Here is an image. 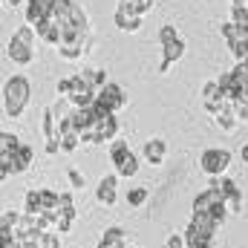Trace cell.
I'll return each instance as SVG.
<instances>
[{
  "label": "cell",
  "instance_id": "obj_1",
  "mask_svg": "<svg viewBox=\"0 0 248 248\" xmlns=\"http://www.w3.org/2000/svg\"><path fill=\"white\" fill-rule=\"evenodd\" d=\"M29 95H32V87L23 75H12L3 87V110L9 119H20L26 104H29Z\"/></svg>",
  "mask_w": 248,
  "mask_h": 248
},
{
  "label": "cell",
  "instance_id": "obj_2",
  "mask_svg": "<svg viewBox=\"0 0 248 248\" xmlns=\"http://www.w3.org/2000/svg\"><path fill=\"white\" fill-rule=\"evenodd\" d=\"M35 29L32 26H20L15 35H12V41H9V46H6V55L12 58V63H17V66H29V63L35 61Z\"/></svg>",
  "mask_w": 248,
  "mask_h": 248
},
{
  "label": "cell",
  "instance_id": "obj_3",
  "mask_svg": "<svg viewBox=\"0 0 248 248\" xmlns=\"http://www.w3.org/2000/svg\"><path fill=\"white\" fill-rule=\"evenodd\" d=\"M110 162L116 165V173L124 176V179H133L139 173V156L130 150V144L124 139H116L110 144Z\"/></svg>",
  "mask_w": 248,
  "mask_h": 248
},
{
  "label": "cell",
  "instance_id": "obj_4",
  "mask_svg": "<svg viewBox=\"0 0 248 248\" xmlns=\"http://www.w3.org/2000/svg\"><path fill=\"white\" fill-rule=\"evenodd\" d=\"M219 35L225 38V44H228L231 55L237 58V63L243 58H248V26H240V23L228 20V23L219 26Z\"/></svg>",
  "mask_w": 248,
  "mask_h": 248
},
{
  "label": "cell",
  "instance_id": "obj_5",
  "mask_svg": "<svg viewBox=\"0 0 248 248\" xmlns=\"http://www.w3.org/2000/svg\"><path fill=\"white\" fill-rule=\"evenodd\" d=\"M228 165H231V153H228L225 147H208V150H202V156H199V168H202L208 176H225Z\"/></svg>",
  "mask_w": 248,
  "mask_h": 248
},
{
  "label": "cell",
  "instance_id": "obj_6",
  "mask_svg": "<svg viewBox=\"0 0 248 248\" xmlns=\"http://www.w3.org/2000/svg\"><path fill=\"white\" fill-rule=\"evenodd\" d=\"M116 26L122 32H139L141 29V15L136 12V0H119V6H116Z\"/></svg>",
  "mask_w": 248,
  "mask_h": 248
},
{
  "label": "cell",
  "instance_id": "obj_7",
  "mask_svg": "<svg viewBox=\"0 0 248 248\" xmlns=\"http://www.w3.org/2000/svg\"><path fill=\"white\" fill-rule=\"evenodd\" d=\"M98 101H101V104L116 116V113H122L124 107H127V93H124V87H119V84H113V81H110V84L98 93Z\"/></svg>",
  "mask_w": 248,
  "mask_h": 248
},
{
  "label": "cell",
  "instance_id": "obj_8",
  "mask_svg": "<svg viewBox=\"0 0 248 248\" xmlns=\"http://www.w3.org/2000/svg\"><path fill=\"white\" fill-rule=\"evenodd\" d=\"M225 104H228V101H225V95H222V90H219V81H208V84L202 87V107H205L211 116H217Z\"/></svg>",
  "mask_w": 248,
  "mask_h": 248
},
{
  "label": "cell",
  "instance_id": "obj_9",
  "mask_svg": "<svg viewBox=\"0 0 248 248\" xmlns=\"http://www.w3.org/2000/svg\"><path fill=\"white\" fill-rule=\"evenodd\" d=\"M116 187H119V173L101 176V179H98V187H95V199H98L104 208H113V205H116V199H119Z\"/></svg>",
  "mask_w": 248,
  "mask_h": 248
},
{
  "label": "cell",
  "instance_id": "obj_10",
  "mask_svg": "<svg viewBox=\"0 0 248 248\" xmlns=\"http://www.w3.org/2000/svg\"><path fill=\"white\" fill-rule=\"evenodd\" d=\"M141 156H144V162L150 168H159L165 162V156H168V141L165 139H147L144 147H141Z\"/></svg>",
  "mask_w": 248,
  "mask_h": 248
},
{
  "label": "cell",
  "instance_id": "obj_11",
  "mask_svg": "<svg viewBox=\"0 0 248 248\" xmlns=\"http://www.w3.org/2000/svg\"><path fill=\"white\" fill-rule=\"evenodd\" d=\"M119 139V119L116 116H107V119H98L95 124V139H93V144H104V141H116Z\"/></svg>",
  "mask_w": 248,
  "mask_h": 248
},
{
  "label": "cell",
  "instance_id": "obj_12",
  "mask_svg": "<svg viewBox=\"0 0 248 248\" xmlns=\"http://www.w3.org/2000/svg\"><path fill=\"white\" fill-rule=\"evenodd\" d=\"M214 240H217V234H211V231H205V228H199L193 222L185 228L187 248H214Z\"/></svg>",
  "mask_w": 248,
  "mask_h": 248
},
{
  "label": "cell",
  "instance_id": "obj_13",
  "mask_svg": "<svg viewBox=\"0 0 248 248\" xmlns=\"http://www.w3.org/2000/svg\"><path fill=\"white\" fill-rule=\"evenodd\" d=\"M182 55H185V41H182V38L165 44V46H162V63H159V72H168L170 63H176Z\"/></svg>",
  "mask_w": 248,
  "mask_h": 248
},
{
  "label": "cell",
  "instance_id": "obj_14",
  "mask_svg": "<svg viewBox=\"0 0 248 248\" xmlns=\"http://www.w3.org/2000/svg\"><path fill=\"white\" fill-rule=\"evenodd\" d=\"M98 248H127V234H124V228H119V225L107 228V231L101 234V240H98Z\"/></svg>",
  "mask_w": 248,
  "mask_h": 248
},
{
  "label": "cell",
  "instance_id": "obj_15",
  "mask_svg": "<svg viewBox=\"0 0 248 248\" xmlns=\"http://www.w3.org/2000/svg\"><path fill=\"white\" fill-rule=\"evenodd\" d=\"M23 214H29V217H41V214H44V190H41V187H32V190L26 193Z\"/></svg>",
  "mask_w": 248,
  "mask_h": 248
},
{
  "label": "cell",
  "instance_id": "obj_16",
  "mask_svg": "<svg viewBox=\"0 0 248 248\" xmlns=\"http://www.w3.org/2000/svg\"><path fill=\"white\" fill-rule=\"evenodd\" d=\"M214 122L219 124V130H225V133H234L237 130V124H240V119H237V113H234V104H225L217 116H214Z\"/></svg>",
  "mask_w": 248,
  "mask_h": 248
},
{
  "label": "cell",
  "instance_id": "obj_17",
  "mask_svg": "<svg viewBox=\"0 0 248 248\" xmlns=\"http://www.w3.org/2000/svg\"><path fill=\"white\" fill-rule=\"evenodd\" d=\"M12 156H15V170H17V173H26V170L32 168V162H35V150H32L29 144H20L17 153H12Z\"/></svg>",
  "mask_w": 248,
  "mask_h": 248
},
{
  "label": "cell",
  "instance_id": "obj_18",
  "mask_svg": "<svg viewBox=\"0 0 248 248\" xmlns=\"http://www.w3.org/2000/svg\"><path fill=\"white\" fill-rule=\"evenodd\" d=\"M41 130H44V139H46V141H49V139H61V136H58V119H55L52 107H46V110H44V122H41Z\"/></svg>",
  "mask_w": 248,
  "mask_h": 248
},
{
  "label": "cell",
  "instance_id": "obj_19",
  "mask_svg": "<svg viewBox=\"0 0 248 248\" xmlns=\"http://www.w3.org/2000/svg\"><path fill=\"white\" fill-rule=\"evenodd\" d=\"M20 217H23L20 211H3V217H0V234H15Z\"/></svg>",
  "mask_w": 248,
  "mask_h": 248
},
{
  "label": "cell",
  "instance_id": "obj_20",
  "mask_svg": "<svg viewBox=\"0 0 248 248\" xmlns=\"http://www.w3.org/2000/svg\"><path fill=\"white\" fill-rule=\"evenodd\" d=\"M84 52H87L84 44H61V46H58V55H61L63 61H78Z\"/></svg>",
  "mask_w": 248,
  "mask_h": 248
},
{
  "label": "cell",
  "instance_id": "obj_21",
  "mask_svg": "<svg viewBox=\"0 0 248 248\" xmlns=\"http://www.w3.org/2000/svg\"><path fill=\"white\" fill-rule=\"evenodd\" d=\"M190 222H193V225H199V228H205V231H211V234H217V231L222 228L211 214H193V217H190Z\"/></svg>",
  "mask_w": 248,
  "mask_h": 248
},
{
  "label": "cell",
  "instance_id": "obj_22",
  "mask_svg": "<svg viewBox=\"0 0 248 248\" xmlns=\"http://www.w3.org/2000/svg\"><path fill=\"white\" fill-rule=\"evenodd\" d=\"M147 196H150L147 187H130V190H127V205H130V208H141V205L147 202Z\"/></svg>",
  "mask_w": 248,
  "mask_h": 248
},
{
  "label": "cell",
  "instance_id": "obj_23",
  "mask_svg": "<svg viewBox=\"0 0 248 248\" xmlns=\"http://www.w3.org/2000/svg\"><path fill=\"white\" fill-rule=\"evenodd\" d=\"M20 144H23V141H20L15 133H3V136H0V153H17Z\"/></svg>",
  "mask_w": 248,
  "mask_h": 248
},
{
  "label": "cell",
  "instance_id": "obj_24",
  "mask_svg": "<svg viewBox=\"0 0 248 248\" xmlns=\"http://www.w3.org/2000/svg\"><path fill=\"white\" fill-rule=\"evenodd\" d=\"M81 141H84V139H81L78 133H66V136H61V150L63 153H75V150L81 147Z\"/></svg>",
  "mask_w": 248,
  "mask_h": 248
},
{
  "label": "cell",
  "instance_id": "obj_25",
  "mask_svg": "<svg viewBox=\"0 0 248 248\" xmlns=\"http://www.w3.org/2000/svg\"><path fill=\"white\" fill-rule=\"evenodd\" d=\"M231 20L240 23V26H248V6L246 3H231Z\"/></svg>",
  "mask_w": 248,
  "mask_h": 248
},
{
  "label": "cell",
  "instance_id": "obj_26",
  "mask_svg": "<svg viewBox=\"0 0 248 248\" xmlns=\"http://www.w3.org/2000/svg\"><path fill=\"white\" fill-rule=\"evenodd\" d=\"M58 214H63V217H72L75 219V199H72V193H61V208H58Z\"/></svg>",
  "mask_w": 248,
  "mask_h": 248
},
{
  "label": "cell",
  "instance_id": "obj_27",
  "mask_svg": "<svg viewBox=\"0 0 248 248\" xmlns=\"http://www.w3.org/2000/svg\"><path fill=\"white\" fill-rule=\"evenodd\" d=\"M179 38V32H176V26L173 23H165L162 29H159V44L165 46V44H170V41H176Z\"/></svg>",
  "mask_w": 248,
  "mask_h": 248
},
{
  "label": "cell",
  "instance_id": "obj_28",
  "mask_svg": "<svg viewBox=\"0 0 248 248\" xmlns=\"http://www.w3.org/2000/svg\"><path fill=\"white\" fill-rule=\"evenodd\" d=\"M66 179H69V187H75V190H81V187L87 185V176H84L81 170H75V168L66 170Z\"/></svg>",
  "mask_w": 248,
  "mask_h": 248
},
{
  "label": "cell",
  "instance_id": "obj_29",
  "mask_svg": "<svg viewBox=\"0 0 248 248\" xmlns=\"http://www.w3.org/2000/svg\"><path fill=\"white\" fill-rule=\"evenodd\" d=\"M72 90H75V78H72V75H66V78L58 81V98H69Z\"/></svg>",
  "mask_w": 248,
  "mask_h": 248
},
{
  "label": "cell",
  "instance_id": "obj_30",
  "mask_svg": "<svg viewBox=\"0 0 248 248\" xmlns=\"http://www.w3.org/2000/svg\"><path fill=\"white\" fill-rule=\"evenodd\" d=\"M41 248H61V234L44 231V237H41Z\"/></svg>",
  "mask_w": 248,
  "mask_h": 248
},
{
  "label": "cell",
  "instance_id": "obj_31",
  "mask_svg": "<svg viewBox=\"0 0 248 248\" xmlns=\"http://www.w3.org/2000/svg\"><path fill=\"white\" fill-rule=\"evenodd\" d=\"M72 217H63V214H58V228H55V234H69V228H72Z\"/></svg>",
  "mask_w": 248,
  "mask_h": 248
},
{
  "label": "cell",
  "instance_id": "obj_32",
  "mask_svg": "<svg viewBox=\"0 0 248 248\" xmlns=\"http://www.w3.org/2000/svg\"><path fill=\"white\" fill-rule=\"evenodd\" d=\"M165 248H187L185 234H170V237H168V243H165Z\"/></svg>",
  "mask_w": 248,
  "mask_h": 248
},
{
  "label": "cell",
  "instance_id": "obj_33",
  "mask_svg": "<svg viewBox=\"0 0 248 248\" xmlns=\"http://www.w3.org/2000/svg\"><path fill=\"white\" fill-rule=\"evenodd\" d=\"M150 9H153V0H136V12H139L141 17H144Z\"/></svg>",
  "mask_w": 248,
  "mask_h": 248
},
{
  "label": "cell",
  "instance_id": "obj_34",
  "mask_svg": "<svg viewBox=\"0 0 248 248\" xmlns=\"http://www.w3.org/2000/svg\"><path fill=\"white\" fill-rule=\"evenodd\" d=\"M58 150H61V139H49V141H46V153H49V156H55Z\"/></svg>",
  "mask_w": 248,
  "mask_h": 248
},
{
  "label": "cell",
  "instance_id": "obj_35",
  "mask_svg": "<svg viewBox=\"0 0 248 248\" xmlns=\"http://www.w3.org/2000/svg\"><path fill=\"white\" fill-rule=\"evenodd\" d=\"M240 101H243V104L248 107V84H246V90H243V95H240Z\"/></svg>",
  "mask_w": 248,
  "mask_h": 248
},
{
  "label": "cell",
  "instance_id": "obj_36",
  "mask_svg": "<svg viewBox=\"0 0 248 248\" xmlns=\"http://www.w3.org/2000/svg\"><path fill=\"white\" fill-rule=\"evenodd\" d=\"M240 156H243V162H246V165H248V144H246V147H243V153H240Z\"/></svg>",
  "mask_w": 248,
  "mask_h": 248
},
{
  "label": "cell",
  "instance_id": "obj_37",
  "mask_svg": "<svg viewBox=\"0 0 248 248\" xmlns=\"http://www.w3.org/2000/svg\"><path fill=\"white\" fill-rule=\"evenodd\" d=\"M3 3H9V6H17V3H20V0H3Z\"/></svg>",
  "mask_w": 248,
  "mask_h": 248
},
{
  "label": "cell",
  "instance_id": "obj_38",
  "mask_svg": "<svg viewBox=\"0 0 248 248\" xmlns=\"http://www.w3.org/2000/svg\"><path fill=\"white\" fill-rule=\"evenodd\" d=\"M240 63H243V66H246V72H248V58H243V61H240Z\"/></svg>",
  "mask_w": 248,
  "mask_h": 248
}]
</instances>
